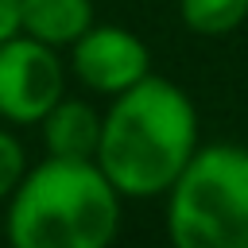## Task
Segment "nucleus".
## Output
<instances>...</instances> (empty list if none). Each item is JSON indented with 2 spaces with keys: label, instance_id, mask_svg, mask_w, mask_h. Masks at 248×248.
<instances>
[{
  "label": "nucleus",
  "instance_id": "obj_1",
  "mask_svg": "<svg viewBox=\"0 0 248 248\" xmlns=\"http://www.w3.org/2000/svg\"><path fill=\"white\" fill-rule=\"evenodd\" d=\"M198 147V108L167 78H140L108 97L93 163L120 198H163Z\"/></svg>",
  "mask_w": 248,
  "mask_h": 248
},
{
  "label": "nucleus",
  "instance_id": "obj_2",
  "mask_svg": "<svg viewBox=\"0 0 248 248\" xmlns=\"http://www.w3.org/2000/svg\"><path fill=\"white\" fill-rule=\"evenodd\" d=\"M116 229L120 194L93 159L46 155L8 194L4 236L16 248H105Z\"/></svg>",
  "mask_w": 248,
  "mask_h": 248
},
{
  "label": "nucleus",
  "instance_id": "obj_3",
  "mask_svg": "<svg viewBox=\"0 0 248 248\" xmlns=\"http://www.w3.org/2000/svg\"><path fill=\"white\" fill-rule=\"evenodd\" d=\"M167 236L178 248H248V147H194L167 190Z\"/></svg>",
  "mask_w": 248,
  "mask_h": 248
},
{
  "label": "nucleus",
  "instance_id": "obj_4",
  "mask_svg": "<svg viewBox=\"0 0 248 248\" xmlns=\"http://www.w3.org/2000/svg\"><path fill=\"white\" fill-rule=\"evenodd\" d=\"M66 93V66L54 46L16 31L0 43V120L39 124Z\"/></svg>",
  "mask_w": 248,
  "mask_h": 248
},
{
  "label": "nucleus",
  "instance_id": "obj_5",
  "mask_svg": "<svg viewBox=\"0 0 248 248\" xmlns=\"http://www.w3.org/2000/svg\"><path fill=\"white\" fill-rule=\"evenodd\" d=\"M70 74L101 97H116L151 74V50L120 23H89L70 43Z\"/></svg>",
  "mask_w": 248,
  "mask_h": 248
},
{
  "label": "nucleus",
  "instance_id": "obj_6",
  "mask_svg": "<svg viewBox=\"0 0 248 248\" xmlns=\"http://www.w3.org/2000/svg\"><path fill=\"white\" fill-rule=\"evenodd\" d=\"M43 132V147L54 159H93L97 143H101V112L89 101L78 97H58L46 116L39 120Z\"/></svg>",
  "mask_w": 248,
  "mask_h": 248
},
{
  "label": "nucleus",
  "instance_id": "obj_7",
  "mask_svg": "<svg viewBox=\"0 0 248 248\" xmlns=\"http://www.w3.org/2000/svg\"><path fill=\"white\" fill-rule=\"evenodd\" d=\"M93 23V0H19V31L46 43L70 46Z\"/></svg>",
  "mask_w": 248,
  "mask_h": 248
},
{
  "label": "nucleus",
  "instance_id": "obj_8",
  "mask_svg": "<svg viewBox=\"0 0 248 248\" xmlns=\"http://www.w3.org/2000/svg\"><path fill=\"white\" fill-rule=\"evenodd\" d=\"M178 19L202 39H225L244 27L248 0H178Z\"/></svg>",
  "mask_w": 248,
  "mask_h": 248
},
{
  "label": "nucleus",
  "instance_id": "obj_9",
  "mask_svg": "<svg viewBox=\"0 0 248 248\" xmlns=\"http://www.w3.org/2000/svg\"><path fill=\"white\" fill-rule=\"evenodd\" d=\"M27 170V155H23V143L16 140V132L0 128V202H8V194L19 186Z\"/></svg>",
  "mask_w": 248,
  "mask_h": 248
},
{
  "label": "nucleus",
  "instance_id": "obj_10",
  "mask_svg": "<svg viewBox=\"0 0 248 248\" xmlns=\"http://www.w3.org/2000/svg\"><path fill=\"white\" fill-rule=\"evenodd\" d=\"M19 31V0H0V43Z\"/></svg>",
  "mask_w": 248,
  "mask_h": 248
}]
</instances>
